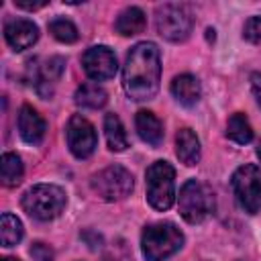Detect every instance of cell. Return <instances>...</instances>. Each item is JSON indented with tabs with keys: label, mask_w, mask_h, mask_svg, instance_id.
<instances>
[{
	"label": "cell",
	"mask_w": 261,
	"mask_h": 261,
	"mask_svg": "<svg viewBox=\"0 0 261 261\" xmlns=\"http://www.w3.org/2000/svg\"><path fill=\"white\" fill-rule=\"evenodd\" d=\"M161 82V59L155 43H137L124 61L122 86L130 100L143 102L155 98Z\"/></svg>",
	"instance_id": "obj_1"
},
{
	"label": "cell",
	"mask_w": 261,
	"mask_h": 261,
	"mask_svg": "<svg viewBox=\"0 0 261 261\" xmlns=\"http://www.w3.org/2000/svg\"><path fill=\"white\" fill-rule=\"evenodd\" d=\"M184 245V234L173 222H155L145 226L141 249L147 261H165Z\"/></svg>",
	"instance_id": "obj_2"
},
{
	"label": "cell",
	"mask_w": 261,
	"mask_h": 261,
	"mask_svg": "<svg viewBox=\"0 0 261 261\" xmlns=\"http://www.w3.org/2000/svg\"><path fill=\"white\" fill-rule=\"evenodd\" d=\"M177 206L186 222L190 224L204 222L210 214H214V208H216L214 192L208 184H202L198 179H188L179 190Z\"/></svg>",
	"instance_id": "obj_3"
},
{
	"label": "cell",
	"mask_w": 261,
	"mask_h": 261,
	"mask_svg": "<svg viewBox=\"0 0 261 261\" xmlns=\"http://www.w3.org/2000/svg\"><path fill=\"white\" fill-rule=\"evenodd\" d=\"M65 192L55 184H37L22 196V208L37 220H53L65 208Z\"/></svg>",
	"instance_id": "obj_4"
},
{
	"label": "cell",
	"mask_w": 261,
	"mask_h": 261,
	"mask_svg": "<svg viewBox=\"0 0 261 261\" xmlns=\"http://www.w3.org/2000/svg\"><path fill=\"white\" fill-rule=\"evenodd\" d=\"M155 27L157 33L171 41V43H181L190 37L192 27H194V16L186 4H175L167 2L157 6L155 10Z\"/></svg>",
	"instance_id": "obj_5"
},
{
	"label": "cell",
	"mask_w": 261,
	"mask_h": 261,
	"mask_svg": "<svg viewBox=\"0 0 261 261\" xmlns=\"http://www.w3.org/2000/svg\"><path fill=\"white\" fill-rule=\"evenodd\" d=\"M175 171L167 161H155L147 169V200L155 210H167L175 202Z\"/></svg>",
	"instance_id": "obj_6"
},
{
	"label": "cell",
	"mask_w": 261,
	"mask_h": 261,
	"mask_svg": "<svg viewBox=\"0 0 261 261\" xmlns=\"http://www.w3.org/2000/svg\"><path fill=\"white\" fill-rule=\"evenodd\" d=\"M92 190L96 196H100L106 202H116L126 198L133 192V175L122 165H110L102 171H98L92 181Z\"/></svg>",
	"instance_id": "obj_7"
},
{
	"label": "cell",
	"mask_w": 261,
	"mask_h": 261,
	"mask_svg": "<svg viewBox=\"0 0 261 261\" xmlns=\"http://www.w3.org/2000/svg\"><path fill=\"white\" fill-rule=\"evenodd\" d=\"M232 190L234 196L249 214H257L261 210V167L259 165H243L232 173Z\"/></svg>",
	"instance_id": "obj_8"
},
{
	"label": "cell",
	"mask_w": 261,
	"mask_h": 261,
	"mask_svg": "<svg viewBox=\"0 0 261 261\" xmlns=\"http://www.w3.org/2000/svg\"><path fill=\"white\" fill-rule=\"evenodd\" d=\"M65 139H67L69 151L77 159H88L94 153L96 145H98V137H96L94 124L88 118L80 116V114H73L69 118L67 128H65Z\"/></svg>",
	"instance_id": "obj_9"
},
{
	"label": "cell",
	"mask_w": 261,
	"mask_h": 261,
	"mask_svg": "<svg viewBox=\"0 0 261 261\" xmlns=\"http://www.w3.org/2000/svg\"><path fill=\"white\" fill-rule=\"evenodd\" d=\"M65 67V61L61 57H49L43 65H37V59L29 61V80L35 86L37 94L43 98H49L53 94L55 82L61 77Z\"/></svg>",
	"instance_id": "obj_10"
},
{
	"label": "cell",
	"mask_w": 261,
	"mask_h": 261,
	"mask_svg": "<svg viewBox=\"0 0 261 261\" xmlns=\"http://www.w3.org/2000/svg\"><path fill=\"white\" fill-rule=\"evenodd\" d=\"M82 65H84V71L88 73V77H92L96 82L110 80L116 73V57L104 45L90 47L82 55Z\"/></svg>",
	"instance_id": "obj_11"
},
{
	"label": "cell",
	"mask_w": 261,
	"mask_h": 261,
	"mask_svg": "<svg viewBox=\"0 0 261 261\" xmlns=\"http://www.w3.org/2000/svg\"><path fill=\"white\" fill-rule=\"evenodd\" d=\"M4 37L8 41V45L14 51H24L29 47H33L39 39V29L33 20L27 18H12L4 24Z\"/></svg>",
	"instance_id": "obj_12"
},
{
	"label": "cell",
	"mask_w": 261,
	"mask_h": 261,
	"mask_svg": "<svg viewBox=\"0 0 261 261\" xmlns=\"http://www.w3.org/2000/svg\"><path fill=\"white\" fill-rule=\"evenodd\" d=\"M47 124L43 120V116L29 104H24L18 112V133L22 137L24 143L29 145H39L45 137Z\"/></svg>",
	"instance_id": "obj_13"
},
{
	"label": "cell",
	"mask_w": 261,
	"mask_h": 261,
	"mask_svg": "<svg viewBox=\"0 0 261 261\" xmlns=\"http://www.w3.org/2000/svg\"><path fill=\"white\" fill-rule=\"evenodd\" d=\"M135 126L139 137L151 145V147H159L163 141V124L161 120L151 112V110H139L135 116Z\"/></svg>",
	"instance_id": "obj_14"
},
{
	"label": "cell",
	"mask_w": 261,
	"mask_h": 261,
	"mask_svg": "<svg viewBox=\"0 0 261 261\" xmlns=\"http://www.w3.org/2000/svg\"><path fill=\"white\" fill-rule=\"evenodd\" d=\"M171 94H173V98H175L179 104H184V106H194V104L200 100L202 88H200L198 77H194L192 73H181V75H177V77L171 82Z\"/></svg>",
	"instance_id": "obj_15"
},
{
	"label": "cell",
	"mask_w": 261,
	"mask_h": 261,
	"mask_svg": "<svg viewBox=\"0 0 261 261\" xmlns=\"http://www.w3.org/2000/svg\"><path fill=\"white\" fill-rule=\"evenodd\" d=\"M175 155L184 165H196L200 161V139L192 128H179L175 137Z\"/></svg>",
	"instance_id": "obj_16"
},
{
	"label": "cell",
	"mask_w": 261,
	"mask_h": 261,
	"mask_svg": "<svg viewBox=\"0 0 261 261\" xmlns=\"http://www.w3.org/2000/svg\"><path fill=\"white\" fill-rule=\"evenodd\" d=\"M145 24H147L145 12H143L141 8H137V6H128V8H124V10L118 14V18H116V22H114V29H116V33H120L122 37H130V35L141 33V31L145 29Z\"/></svg>",
	"instance_id": "obj_17"
},
{
	"label": "cell",
	"mask_w": 261,
	"mask_h": 261,
	"mask_svg": "<svg viewBox=\"0 0 261 261\" xmlns=\"http://www.w3.org/2000/svg\"><path fill=\"white\" fill-rule=\"evenodd\" d=\"M104 133H106V143H108V149L110 151H124L128 147V137H126V130L120 122V118L110 112L104 116Z\"/></svg>",
	"instance_id": "obj_18"
},
{
	"label": "cell",
	"mask_w": 261,
	"mask_h": 261,
	"mask_svg": "<svg viewBox=\"0 0 261 261\" xmlns=\"http://www.w3.org/2000/svg\"><path fill=\"white\" fill-rule=\"evenodd\" d=\"M73 98H75V104H77V106H82V108H92V110L102 108V106L106 104V100H108L104 88H100L98 84H92V82L82 84V86L75 90V96H73Z\"/></svg>",
	"instance_id": "obj_19"
},
{
	"label": "cell",
	"mask_w": 261,
	"mask_h": 261,
	"mask_svg": "<svg viewBox=\"0 0 261 261\" xmlns=\"http://www.w3.org/2000/svg\"><path fill=\"white\" fill-rule=\"evenodd\" d=\"M22 161L16 153H4L2 155V161H0V177H2V184L8 186V188H14L20 184L22 179Z\"/></svg>",
	"instance_id": "obj_20"
},
{
	"label": "cell",
	"mask_w": 261,
	"mask_h": 261,
	"mask_svg": "<svg viewBox=\"0 0 261 261\" xmlns=\"http://www.w3.org/2000/svg\"><path fill=\"white\" fill-rule=\"evenodd\" d=\"M226 137L239 145H247L253 141V128L247 120L245 114L241 112H234L230 118H228V124H226Z\"/></svg>",
	"instance_id": "obj_21"
},
{
	"label": "cell",
	"mask_w": 261,
	"mask_h": 261,
	"mask_svg": "<svg viewBox=\"0 0 261 261\" xmlns=\"http://www.w3.org/2000/svg\"><path fill=\"white\" fill-rule=\"evenodd\" d=\"M22 239V222L10 214V212H4L2 218H0V241H2V247H14L16 243H20Z\"/></svg>",
	"instance_id": "obj_22"
},
{
	"label": "cell",
	"mask_w": 261,
	"mask_h": 261,
	"mask_svg": "<svg viewBox=\"0 0 261 261\" xmlns=\"http://www.w3.org/2000/svg\"><path fill=\"white\" fill-rule=\"evenodd\" d=\"M49 33L61 43H75L77 41V29L67 18H53L49 22Z\"/></svg>",
	"instance_id": "obj_23"
},
{
	"label": "cell",
	"mask_w": 261,
	"mask_h": 261,
	"mask_svg": "<svg viewBox=\"0 0 261 261\" xmlns=\"http://www.w3.org/2000/svg\"><path fill=\"white\" fill-rule=\"evenodd\" d=\"M243 37L249 43H261V16H251L243 27Z\"/></svg>",
	"instance_id": "obj_24"
},
{
	"label": "cell",
	"mask_w": 261,
	"mask_h": 261,
	"mask_svg": "<svg viewBox=\"0 0 261 261\" xmlns=\"http://www.w3.org/2000/svg\"><path fill=\"white\" fill-rule=\"evenodd\" d=\"M31 257L35 261H53V249L41 241L31 245Z\"/></svg>",
	"instance_id": "obj_25"
},
{
	"label": "cell",
	"mask_w": 261,
	"mask_h": 261,
	"mask_svg": "<svg viewBox=\"0 0 261 261\" xmlns=\"http://www.w3.org/2000/svg\"><path fill=\"white\" fill-rule=\"evenodd\" d=\"M80 237L88 243V247H90V249H100V245H102V237H100V234H96V232H92V230H84Z\"/></svg>",
	"instance_id": "obj_26"
},
{
	"label": "cell",
	"mask_w": 261,
	"mask_h": 261,
	"mask_svg": "<svg viewBox=\"0 0 261 261\" xmlns=\"http://www.w3.org/2000/svg\"><path fill=\"white\" fill-rule=\"evenodd\" d=\"M251 90H253V96H255L257 104L261 106V71L251 73Z\"/></svg>",
	"instance_id": "obj_27"
},
{
	"label": "cell",
	"mask_w": 261,
	"mask_h": 261,
	"mask_svg": "<svg viewBox=\"0 0 261 261\" xmlns=\"http://www.w3.org/2000/svg\"><path fill=\"white\" fill-rule=\"evenodd\" d=\"M14 4L18 8H24V10H37V8H43L47 4V0H37V2H27V0H14Z\"/></svg>",
	"instance_id": "obj_28"
},
{
	"label": "cell",
	"mask_w": 261,
	"mask_h": 261,
	"mask_svg": "<svg viewBox=\"0 0 261 261\" xmlns=\"http://www.w3.org/2000/svg\"><path fill=\"white\" fill-rule=\"evenodd\" d=\"M257 157L261 159V143H259V147H257Z\"/></svg>",
	"instance_id": "obj_29"
},
{
	"label": "cell",
	"mask_w": 261,
	"mask_h": 261,
	"mask_svg": "<svg viewBox=\"0 0 261 261\" xmlns=\"http://www.w3.org/2000/svg\"><path fill=\"white\" fill-rule=\"evenodd\" d=\"M2 261H18V259H14V257H4Z\"/></svg>",
	"instance_id": "obj_30"
}]
</instances>
